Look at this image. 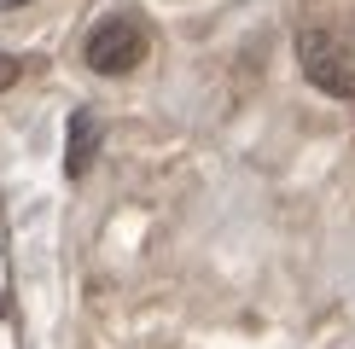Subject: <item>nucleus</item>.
<instances>
[{
	"mask_svg": "<svg viewBox=\"0 0 355 349\" xmlns=\"http://www.w3.org/2000/svg\"><path fill=\"white\" fill-rule=\"evenodd\" d=\"M297 70L309 76V87H320V93L355 99V53L332 35V29H303L297 35Z\"/></svg>",
	"mask_w": 355,
	"mask_h": 349,
	"instance_id": "f257e3e1",
	"label": "nucleus"
},
{
	"mask_svg": "<svg viewBox=\"0 0 355 349\" xmlns=\"http://www.w3.org/2000/svg\"><path fill=\"white\" fill-rule=\"evenodd\" d=\"M82 58H87V70H99V76H128V70L146 58V29L135 24V18H99L94 29H87V47H82Z\"/></svg>",
	"mask_w": 355,
	"mask_h": 349,
	"instance_id": "f03ea898",
	"label": "nucleus"
},
{
	"mask_svg": "<svg viewBox=\"0 0 355 349\" xmlns=\"http://www.w3.org/2000/svg\"><path fill=\"white\" fill-rule=\"evenodd\" d=\"M94 145H99L94 111H76V116H70V152H64V174H70V181H82V174H87V163H94Z\"/></svg>",
	"mask_w": 355,
	"mask_h": 349,
	"instance_id": "7ed1b4c3",
	"label": "nucleus"
},
{
	"mask_svg": "<svg viewBox=\"0 0 355 349\" xmlns=\"http://www.w3.org/2000/svg\"><path fill=\"white\" fill-rule=\"evenodd\" d=\"M12 82H18V58H12L6 47H0V93H6V87H12Z\"/></svg>",
	"mask_w": 355,
	"mask_h": 349,
	"instance_id": "20e7f679",
	"label": "nucleus"
},
{
	"mask_svg": "<svg viewBox=\"0 0 355 349\" xmlns=\"http://www.w3.org/2000/svg\"><path fill=\"white\" fill-rule=\"evenodd\" d=\"M0 6H24V0H0Z\"/></svg>",
	"mask_w": 355,
	"mask_h": 349,
	"instance_id": "39448f33",
	"label": "nucleus"
}]
</instances>
